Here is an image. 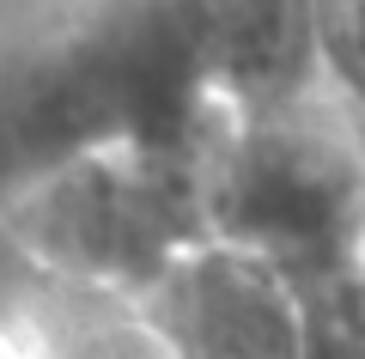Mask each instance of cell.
I'll list each match as a JSON object with an SVG mask.
<instances>
[{"mask_svg":"<svg viewBox=\"0 0 365 359\" xmlns=\"http://www.w3.org/2000/svg\"><path fill=\"white\" fill-rule=\"evenodd\" d=\"M311 19L323 86L365 116V0H311Z\"/></svg>","mask_w":365,"mask_h":359,"instance_id":"8992f818","label":"cell"},{"mask_svg":"<svg viewBox=\"0 0 365 359\" xmlns=\"http://www.w3.org/2000/svg\"><path fill=\"white\" fill-rule=\"evenodd\" d=\"M220 116L213 0H91L0 67V195L98 146H207Z\"/></svg>","mask_w":365,"mask_h":359,"instance_id":"6da1fadb","label":"cell"},{"mask_svg":"<svg viewBox=\"0 0 365 359\" xmlns=\"http://www.w3.org/2000/svg\"><path fill=\"white\" fill-rule=\"evenodd\" d=\"M0 359H177L128 293L49 280L0 250Z\"/></svg>","mask_w":365,"mask_h":359,"instance_id":"5b68a950","label":"cell"},{"mask_svg":"<svg viewBox=\"0 0 365 359\" xmlns=\"http://www.w3.org/2000/svg\"><path fill=\"white\" fill-rule=\"evenodd\" d=\"M213 231L268 250L304 293L359 286L365 116L317 79L268 103H225L207 153Z\"/></svg>","mask_w":365,"mask_h":359,"instance_id":"7a4b0ae2","label":"cell"},{"mask_svg":"<svg viewBox=\"0 0 365 359\" xmlns=\"http://www.w3.org/2000/svg\"><path fill=\"white\" fill-rule=\"evenodd\" d=\"M140 305L177 359H317L311 293L268 250L220 231L201 238Z\"/></svg>","mask_w":365,"mask_h":359,"instance_id":"277c9868","label":"cell"},{"mask_svg":"<svg viewBox=\"0 0 365 359\" xmlns=\"http://www.w3.org/2000/svg\"><path fill=\"white\" fill-rule=\"evenodd\" d=\"M207 146H98L0 195V250L49 280L146 298L213 238Z\"/></svg>","mask_w":365,"mask_h":359,"instance_id":"3957f363","label":"cell"}]
</instances>
